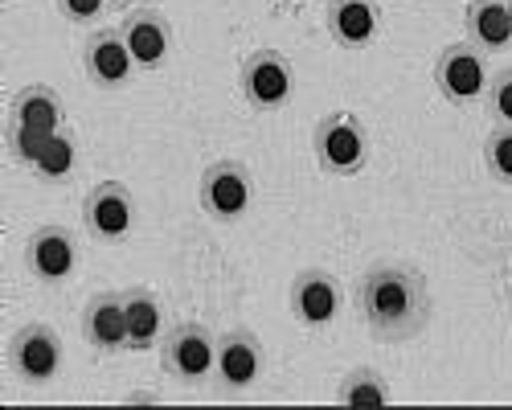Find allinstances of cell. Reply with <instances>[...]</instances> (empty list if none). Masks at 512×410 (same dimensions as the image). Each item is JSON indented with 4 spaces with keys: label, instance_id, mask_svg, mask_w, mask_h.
<instances>
[{
    "label": "cell",
    "instance_id": "cell-15",
    "mask_svg": "<svg viewBox=\"0 0 512 410\" xmlns=\"http://www.w3.org/2000/svg\"><path fill=\"white\" fill-rule=\"evenodd\" d=\"M324 25L340 50H365L381 33V9L377 0H328Z\"/></svg>",
    "mask_w": 512,
    "mask_h": 410
},
{
    "label": "cell",
    "instance_id": "cell-4",
    "mask_svg": "<svg viewBox=\"0 0 512 410\" xmlns=\"http://www.w3.org/2000/svg\"><path fill=\"white\" fill-rule=\"evenodd\" d=\"M488 82H492V66L488 54L472 41H451V46L439 50L435 58V91L451 103V107H476L488 95Z\"/></svg>",
    "mask_w": 512,
    "mask_h": 410
},
{
    "label": "cell",
    "instance_id": "cell-19",
    "mask_svg": "<svg viewBox=\"0 0 512 410\" xmlns=\"http://www.w3.org/2000/svg\"><path fill=\"white\" fill-rule=\"evenodd\" d=\"M336 402L345 410H381V406H390V382L381 378L377 369L357 365V369H349V374L340 378Z\"/></svg>",
    "mask_w": 512,
    "mask_h": 410
},
{
    "label": "cell",
    "instance_id": "cell-3",
    "mask_svg": "<svg viewBox=\"0 0 512 410\" xmlns=\"http://www.w3.org/2000/svg\"><path fill=\"white\" fill-rule=\"evenodd\" d=\"M213 361H218V333L201 320H181L160 341V365L164 374L181 386H201L213 378Z\"/></svg>",
    "mask_w": 512,
    "mask_h": 410
},
{
    "label": "cell",
    "instance_id": "cell-16",
    "mask_svg": "<svg viewBox=\"0 0 512 410\" xmlns=\"http://www.w3.org/2000/svg\"><path fill=\"white\" fill-rule=\"evenodd\" d=\"M123 308H127V349H132V353L156 349L164 341V333H168L164 300L152 292V287H127Z\"/></svg>",
    "mask_w": 512,
    "mask_h": 410
},
{
    "label": "cell",
    "instance_id": "cell-13",
    "mask_svg": "<svg viewBox=\"0 0 512 410\" xmlns=\"http://www.w3.org/2000/svg\"><path fill=\"white\" fill-rule=\"evenodd\" d=\"M127 50H132L140 70H160L173 58V25L160 9H132L119 25Z\"/></svg>",
    "mask_w": 512,
    "mask_h": 410
},
{
    "label": "cell",
    "instance_id": "cell-11",
    "mask_svg": "<svg viewBox=\"0 0 512 410\" xmlns=\"http://www.w3.org/2000/svg\"><path fill=\"white\" fill-rule=\"evenodd\" d=\"M25 267L41 287H58L78 267V242L66 226H37L25 238Z\"/></svg>",
    "mask_w": 512,
    "mask_h": 410
},
{
    "label": "cell",
    "instance_id": "cell-5",
    "mask_svg": "<svg viewBox=\"0 0 512 410\" xmlns=\"http://www.w3.org/2000/svg\"><path fill=\"white\" fill-rule=\"evenodd\" d=\"M197 201L201 214L218 226H234L250 214L254 201V177L242 160H213L205 164V173L197 181Z\"/></svg>",
    "mask_w": 512,
    "mask_h": 410
},
{
    "label": "cell",
    "instance_id": "cell-22",
    "mask_svg": "<svg viewBox=\"0 0 512 410\" xmlns=\"http://www.w3.org/2000/svg\"><path fill=\"white\" fill-rule=\"evenodd\" d=\"M484 107H488V115H492L496 128H512V66L500 70V74H492L488 95H484Z\"/></svg>",
    "mask_w": 512,
    "mask_h": 410
},
{
    "label": "cell",
    "instance_id": "cell-23",
    "mask_svg": "<svg viewBox=\"0 0 512 410\" xmlns=\"http://www.w3.org/2000/svg\"><path fill=\"white\" fill-rule=\"evenodd\" d=\"M50 136L54 132H37V128H21V123H9V152L21 160V164H37V156L46 152V144H50Z\"/></svg>",
    "mask_w": 512,
    "mask_h": 410
},
{
    "label": "cell",
    "instance_id": "cell-6",
    "mask_svg": "<svg viewBox=\"0 0 512 410\" xmlns=\"http://www.w3.org/2000/svg\"><path fill=\"white\" fill-rule=\"evenodd\" d=\"M238 91L250 111H279L295 95V66L283 50H250L238 66Z\"/></svg>",
    "mask_w": 512,
    "mask_h": 410
},
{
    "label": "cell",
    "instance_id": "cell-1",
    "mask_svg": "<svg viewBox=\"0 0 512 410\" xmlns=\"http://www.w3.org/2000/svg\"><path fill=\"white\" fill-rule=\"evenodd\" d=\"M357 312L373 341L406 345L431 324V287L406 263H373L357 283Z\"/></svg>",
    "mask_w": 512,
    "mask_h": 410
},
{
    "label": "cell",
    "instance_id": "cell-21",
    "mask_svg": "<svg viewBox=\"0 0 512 410\" xmlns=\"http://www.w3.org/2000/svg\"><path fill=\"white\" fill-rule=\"evenodd\" d=\"M484 169L496 185H512V128H496L484 140Z\"/></svg>",
    "mask_w": 512,
    "mask_h": 410
},
{
    "label": "cell",
    "instance_id": "cell-2",
    "mask_svg": "<svg viewBox=\"0 0 512 410\" xmlns=\"http://www.w3.org/2000/svg\"><path fill=\"white\" fill-rule=\"evenodd\" d=\"M312 156L328 177H357L369 164V128L353 111H328L312 128Z\"/></svg>",
    "mask_w": 512,
    "mask_h": 410
},
{
    "label": "cell",
    "instance_id": "cell-8",
    "mask_svg": "<svg viewBox=\"0 0 512 410\" xmlns=\"http://www.w3.org/2000/svg\"><path fill=\"white\" fill-rule=\"evenodd\" d=\"M9 369L25 386H50L62 369V337L50 324H25L9 337Z\"/></svg>",
    "mask_w": 512,
    "mask_h": 410
},
{
    "label": "cell",
    "instance_id": "cell-24",
    "mask_svg": "<svg viewBox=\"0 0 512 410\" xmlns=\"http://www.w3.org/2000/svg\"><path fill=\"white\" fill-rule=\"evenodd\" d=\"M54 5H58V13H62L66 25H74V29H95L99 17H103V9H107V0H54Z\"/></svg>",
    "mask_w": 512,
    "mask_h": 410
},
{
    "label": "cell",
    "instance_id": "cell-20",
    "mask_svg": "<svg viewBox=\"0 0 512 410\" xmlns=\"http://www.w3.org/2000/svg\"><path fill=\"white\" fill-rule=\"evenodd\" d=\"M74 164H78V140H74V132L62 128V132L50 136L46 152L37 156L33 177H37V181H46V185H62V181H70Z\"/></svg>",
    "mask_w": 512,
    "mask_h": 410
},
{
    "label": "cell",
    "instance_id": "cell-12",
    "mask_svg": "<svg viewBox=\"0 0 512 410\" xmlns=\"http://www.w3.org/2000/svg\"><path fill=\"white\" fill-rule=\"evenodd\" d=\"M291 316L295 324L304 328H328L336 316H340V304H345V292H340V283L332 271L324 267H308L291 279Z\"/></svg>",
    "mask_w": 512,
    "mask_h": 410
},
{
    "label": "cell",
    "instance_id": "cell-18",
    "mask_svg": "<svg viewBox=\"0 0 512 410\" xmlns=\"http://www.w3.org/2000/svg\"><path fill=\"white\" fill-rule=\"evenodd\" d=\"M9 123H21V128H37V132H62L66 123V107L62 95L46 82H29L9 99Z\"/></svg>",
    "mask_w": 512,
    "mask_h": 410
},
{
    "label": "cell",
    "instance_id": "cell-25",
    "mask_svg": "<svg viewBox=\"0 0 512 410\" xmlns=\"http://www.w3.org/2000/svg\"><path fill=\"white\" fill-rule=\"evenodd\" d=\"M136 0H107V9H132Z\"/></svg>",
    "mask_w": 512,
    "mask_h": 410
},
{
    "label": "cell",
    "instance_id": "cell-26",
    "mask_svg": "<svg viewBox=\"0 0 512 410\" xmlns=\"http://www.w3.org/2000/svg\"><path fill=\"white\" fill-rule=\"evenodd\" d=\"M504 5H508V17H512V0H504Z\"/></svg>",
    "mask_w": 512,
    "mask_h": 410
},
{
    "label": "cell",
    "instance_id": "cell-9",
    "mask_svg": "<svg viewBox=\"0 0 512 410\" xmlns=\"http://www.w3.org/2000/svg\"><path fill=\"white\" fill-rule=\"evenodd\" d=\"M136 70L140 66H136V58H132V50H127L119 29L87 33V41H82V74H87V82L95 91H107V95L123 91Z\"/></svg>",
    "mask_w": 512,
    "mask_h": 410
},
{
    "label": "cell",
    "instance_id": "cell-14",
    "mask_svg": "<svg viewBox=\"0 0 512 410\" xmlns=\"http://www.w3.org/2000/svg\"><path fill=\"white\" fill-rule=\"evenodd\" d=\"M82 341L95 353H123L127 349V308H123V292H99L82 304Z\"/></svg>",
    "mask_w": 512,
    "mask_h": 410
},
{
    "label": "cell",
    "instance_id": "cell-7",
    "mask_svg": "<svg viewBox=\"0 0 512 410\" xmlns=\"http://www.w3.org/2000/svg\"><path fill=\"white\" fill-rule=\"evenodd\" d=\"M267 353L250 328H226L218 333V361H213V382L222 394H246L263 382Z\"/></svg>",
    "mask_w": 512,
    "mask_h": 410
},
{
    "label": "cell",
    "instance_id": "cell-10",
    "mask_svg": "<svg viewBox=\"0 0 512 410\" xmlns=\"http://www.w3.org/2000/svg\"><path fill=\"white\" fill-rule=\"evenodd\" d=\"M82 226L95 242H123L136 226V197L123 181H99L82 197Z\"/></svg>",
    "mask_w": 512,
    "mask_h": 410
},
{
    "label": "cell",
    "instance_id": "cell-17",
    "mask_svg": "<svg viewBox=\"0 0 512 410\" xmlns=\"http://www.w3.org/2000/svg\"><path fill=\"white\" fill-rule=\"evenodd\" d=\"M463 33L484 54L512 50V17H508V5H504V0H467V9H463Z\"/></svg>",
    "mask_w": 512,
    "mask_h": 410
}]
</instances>
